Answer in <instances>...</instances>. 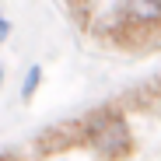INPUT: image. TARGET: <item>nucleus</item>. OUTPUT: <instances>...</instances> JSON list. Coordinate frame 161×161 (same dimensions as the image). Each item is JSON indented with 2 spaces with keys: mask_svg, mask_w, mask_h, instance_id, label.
Returning <instances> with one entry per match:
<instances>
[{
  "mask_svg": "<svg viewBox=\"0 0 161 161\" xmlns=\"http://www.w3.org/2000/svg\"><path fill=\"white\" fill-rule=\"evenodd\" d=\"M80 126H84V144L91 151H98L102 158H123L130 154V126L119 112L112 109H98L91 116L80 119Z\"/></svg>",
  "mask_w": 161,
  "mask_h": 161,
  "instance_id": "nucleus-1",
  "label": "nucleus"
},
{
  "mask_svg": "<svg viewBox=\"0 0 161 161\" xmlns=\"http://www.w3.org/2000/svg\"><path fill=\"white\" fill-rule=\"evenodd\" d=\"M74 144H84V126L80 123H74V126H53V130H46L42 137L35 140V151H42V154H53V151H63V147H74Z\"/></svg>",
  "mask_w": 161,
  "mask_h": 161,
  "instance_id": "nucleus-2",
  "label": "nucleus"
},
{
  "mask_svg": "<svg viewBox=\"0 0 161 161\" xmlns=\"http://www.w3.org/2000/svg\"><path fill=\"white\" fill-rule=\"evenodd\" d=\"M126 18L137 25L161 21V0H126Z\"/></svg>",
  "mask_w": 161,
  "mask_h": 161,
  "instance_id": "nucleus-3",
  "label": "nucleus"
},
{
  "mask_svg": "<svg viewBox=\"0 0 161 161\" xmlns=\"http://www.w3.org/2000/svg\"><path fill=\"white\" fill-rule=\"evenodd\" d=\"M39 80H42V70H39V67H32V70H28V77H25V84H21V98H32V95H35V88H39Z\"/></svg>",
  "mask_w": 161,
  "mask_h": 161,
  "instance_id": "nucleus-4",
  "label": "nucleus"
},
{
  "mask_svg": "<svg viewBox=\"0 0 161 161\" xmlns=\"http://www.w3.org/2000/svg\"><path fill=\"white\" fill-rule=\"evenodd\" d=\"M7 35H11V21H7V18H0V42H4Z\"/></svg>",
  "mask_w": 161,
  "mask_h": 161,
  "instance_id": "nucleus-5",
  "label": "nucleus"
},
{
  "mask_svg": "<svg viewBox=\"0 0 161 161\" xmlns=\"http://www.w3.org/2000/svg\"><path fill=\"white\" fill-rule=\"evenodd\" d=\"M70 4H74V11H84V4H88V0H70Z\"/></svg>",
  "mask_w": 161,
  "mask_h": 161,
  "instance_id": "nucleus-6",
  "label": "nucleus"
},
{
  "mask_svg": "<svg viewBox=\"0 0 161 161\" xmlns=\"http://www.w3.org/2000/svg\"><path fill=\"white\" fill-rule=\"evenodd\" d=\"M0 161H18V158H11V154H4V158H0Z\"/></svg>",
  "mask_w": 161,
  "mask_h": 161,
  "instance_id": "nucleus-7",
  "label": "nucleus"
},
{
  "mask_svg": "<svg viewBox=\"0 0 161 161\" xmlns=\"http://www.w3.org/2000/svg\"><path fill=\"white\" fill-rule=\"evenodd\" d=\"M0 84H4V67H0Z\"/></svg>",
  "mask_w": 161,
  "mask_h": 161,
  "instance_id": "nucleus-8",
  "label": "nucleus"
}]
</instances>
